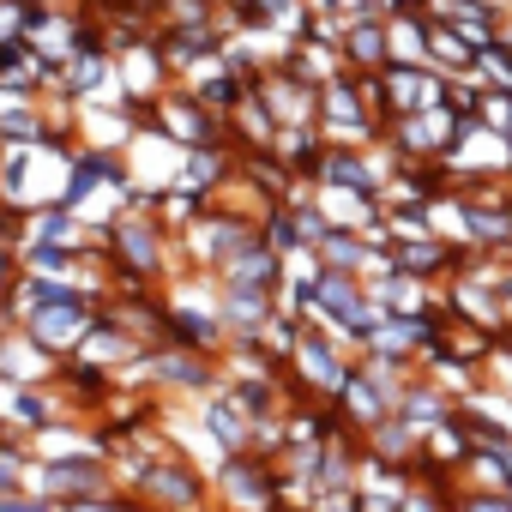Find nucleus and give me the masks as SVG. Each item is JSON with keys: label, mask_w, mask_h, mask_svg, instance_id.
Returning <instances> with one entry per match:
<instances>
[{"label": "nucleus", "mask_w": 512, "mask_h": 512, "mask_svg": "<svg viewBox=\"0 0 512 512\" xmlns=\"http://www.w3.org/2000/svg\"><path fill=\"white\" fill-rule=\"evenodd\" d=\"M338 49H344V61L356 73H386L392 67V31H386V19H344Z\"/></svg>", "instance_id": "obj_4"}, {"label": "nucleus", "mask_w": 512, "mask_h": 512, "mask_svg": "<svg viewBox=\"0 0 512 512\" xmlns=\"http://www.w3.org/2000/svg\"><path fill=\"white\" fill-rule=\"evenodd\" d=\"M392 13H428V0H392Z\"/></svg>", "instance_id": "obj_5"}, {"label": "nucleus", "mask_w": 512, "mask_h": 512, "mask_svg": "<svg viewBox=\"0 0 512 512\" xmlns=\"http://www.w3.org/2000/svg\"><path fill=\"white\" fill-rule=\"evenodd\" d=\"M37 494H49L55 506L109 500V494H121V476H115V458H109V452H67V458H37Z\"/></svg>", "instance_id": "obj_2"}, {"label": "nucleus", "mask_w": 512, "mask_h": 512, "mask_svg": "<svg viewBox=\"0 0 512 512\" xmlns=\"http://www.w3.org/2000/svg\"><path fill=\"white\" fill-rule=\"evenodd\" d=\"M392 410H398V398H392V392L362 368V362H356V368H350V380H344V392H338V416H344V428L368 434V428H374V422H386Z\"/></svg>", "instance_id": "obj_3"}, {"label": "nucleus", "mask_w": 512, "mask_h": 512, "mask_svg": "<svg viewBox=\"0 0 512 512\" xmlns=\"http://www.w3.org/2000/svg\"><path fill=\"white\" fill-rule=\"evenodd\" d=\"M127 482L145 512H199L211 500V476L181 452H133Z\"/></svg>", "instance_id": "obj_1"}]
</instances>
